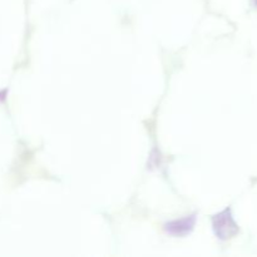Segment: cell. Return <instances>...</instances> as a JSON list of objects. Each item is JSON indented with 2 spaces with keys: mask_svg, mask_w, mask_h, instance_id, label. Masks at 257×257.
<instances>
[{
  "mask_svg": "<svg viewBox=\"0 0 257 257\" xmlns=\"http://www.w3.org/2000/svg\"><path fill=\"white\" fill-rule=\"evenodd\" d=\"M212 228L215 235L221 241H226L232 238L238 233V225L233 218L231 208H225L221 212L216 213L212 217Z\"/></svg>",
  "mask_w": 257,
  "mask_h": 257,
  "instance_id": "cell-1",
  "label": "cell"
},
{
  "mask_svg": "<svg viewBox=\"0 0 257 257\" xmlns=\"http://www.w3.org/2000/svg\"><path fill=\"white\" fill-rule=\"evenodd\" d=\"M196 220H197L196 215H190L180 218V220L170 221V222L165 223V231L171 236L183 237V236H187L188 233L192 232L196 225Z\"/></svg>",
  "mask_w": 257,
  "mask_h": 257,
  "instance_id": "cell-2",
  "label": "cell"
},
{
  "mask_svg": "<svg viewBox=\"0 0 257 257\" xmlns=\"http://www.w3.org/2000/svg\"><path fill=\"white\" fill-rule=\"evenodd\" d=\"M253 3H255V5H257V0H253Z\"/></svg>",
  "mask_w": 257,
  "mask_h": 257,
  "instance_id": "cell-3",
  "label": "cell"
}]
</instances>
